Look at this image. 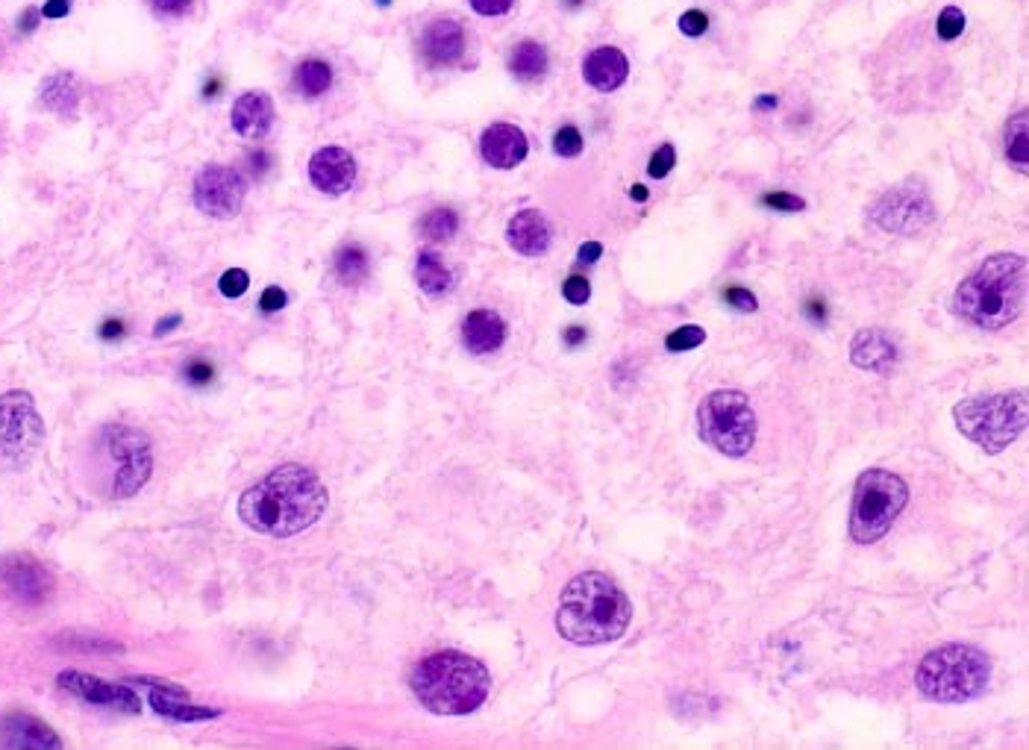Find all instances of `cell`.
Here are the masks:
<instances>
[{"label": "cell", "mask_w": 1029, "mask_h": 750, "mask_svg": "<svg viewBox=\"0 0 1029 750\" xmlns=\"http://www.w3.org/2000/svg\"><path fill=\"white\" fill-rule=\"evenodd\" d=\"M150 7L165 12V16H182L191 7V0H150Z\"/></svg>", "instance_id": "cell-44"}, {"label": "cell", "mask_w": 1029, "mask_h": 750, "mask_svg": "<svg viewBox=\"0 0 1029 750\" xmlns=\"http://www.w3.org/2000/svg\"><path fill=\"white\" fill-rule=\"evenodd\" d=\"M109 456L116 462V497H132L150 477V445L148 438L127 427H109L107 433Z\"/></svg>", "instance_id": "cell-11"}, {"label": "cell", "mask_w": 1029, "mask_h": 750, "mask_svg": "<svg viewBox=\"0 0 1029 750\" xmlns=\"http://www.w3.org/2000/svg\"><path fill=\"white\" fill-rule=\"evenodd\" d=\"M583 132L576 130V127H560L556 136H553V150H556V157H580L583 154Z\"/></svg>", "instance_id": "cell-33"}, {"label": "cell", "mask_w": 1029, "mask_h": 750, "mask_svg": "<svg viewBox=\"0 0 1029 750\" xmlns=\"http://www.w3.org/2000/svg\"><path fill=\"white\" fill-rule=\"evenodd\" d=\"M0 744L7 748H62L59 736L44 721L24 712L0 718Z\"/></svg>", "instance_id": "cell-22"}, {"label": "cell", "mask_w": 1029, "mask_h": 750, "mask_svg": "<svg viewBox=\"0 0 1029 750\" xmlns=\"http://www.w3.org/2000/svg\"><path fill=\"white\" fill-rule=\"evenodd\" d=\"M420 50L429 66H456L465 53V30L453 18L433 21L420 36Z\"/></svg>", "instance_id": "cell-19"}, {"label": "cell", "mask_w": 1029, "mask_h": 750, "mask_svg": "<svg viewBox=\"0 0 1029 750\" xmlns=\"http://www.w3.org/2000/svg\"><path fill=\"white\" fill-rule=\"evenodd\" d=\"M68 9H71V3H68V0H48V3L41 7V16H44V18H66Z\"/></svg>", "instance_id": "cell-47"}, {"label": "cell", "mask_w": 1029, "mask_h": 750, "mask_svg": "<svg viewBox=\"0 0 1029 750\" xmlns=\"http://www.w3.org/2000/svg\"><path fill=\"white\" fill-rule=\"evenodd\" d=\"M697 433L712 451L741 460L756 445L759 421L744 392L718 388L697 406Z\"/></svg>", "instance_id": "cell-8"}, {"label": "cell", "mask_w": 1029, "mask_h": 750, "mask_svg": "<svg viewBox=\"0 0 1029 750\" xmlns=\"http://www.w3.org/2000/svg\"><path fill=\"white\" fill-rule=\"evenodd\" d=\"M492 677L486 665L462 651H436L412 671V692L436 716H471L486 703Z\"/></svg>", "instance_id": "cell-4"}, {"label": "cell", "mask_w": 1029, "mask_h": 750, "mask_svg": "<svg viewBox=\"0 0 1029 750\" xmlns=\"http://www.w3.org/2000/svg\"><path fill=\"white\" fill-rule=\"evenodd\" d=\"M762 207L780 209V213H800L807 204H803V198H798V195H789V191H771V195L762 198Z\"/></svg>", "instance_id": "cell-38"}, {"label": "cell", "mask_w": 1029, "mask_h": 750, "mask_svg": "<svg viewBox=\"0 0 1029 750\" xmlns=\"http://www.w3.org/2000/svg\"><path fill=\"white\" fill-rule=\"evenodd\" d=\"M562 295H565L568 304L583 306L588 304V297H592V286H588V280L580 277V274H571L568 280H565V286H562Z\"/></svg>", "instance_id": "cell-37"}, {"label": "cell", "mask_w": 1029, "mask_h": 750, "mask_svg": "<svg viewBox=\"0 0 1029 750\" xmlns=\"http://www.w3.org/2000/svg\"><path fill=\"white\" fill-rule=\"evenodd\" d=\"M247 162L254 166L256 177H263L265 168H268V154H263V150H250V154H247Z\"/></svg>", "instance_id": "cell-49"}, {"label": "cell", "mask_w": 1029, "mask_h": 750, "mask_svg": "<svg viewBox=\"0 0 1029 750\" xmlns=\"http://www.w3.org/2000/svg\"><path fill=\"white\" fill-rule=\"evenodd\" d=\"M232 130L239 132L241 139H263L274 127V100L268 91H245L230 112Z\"/></svg>", "instance_id": "cell-18"}, {"label": "cell", "mask_w": 1029, "mask_h": 750, "mask_svg": "<svg viewBox=\"0 0 1029 750\" xmlns=\"http://www.w3.org/2000/svg\"><path fill=\"white\" fill-rule=\"evenodd\" d=\"M286 304L288 297L280 286H268V289L263 292V297H259V309H263V313H280Z\"/></svg>", "instance_id": "cell-42"}, {"label": "cell", "mask_w": 1029, "mask_h": 750, "mask_svg": "<svg viewBox=\"0 0 1029 750\" xmlns=\"http://www.w3.org/2000/svg\"><path fill=\"white\" fill-rule=\"evenodd\" d=\"M1027 304V263L1018 254H995L968 274L956 289L953 306L964 322L982 330H1003Z\"/></svg>", "instance_id": "cell-3"}, {"label": "cell", "mask_w": 1029, "mask_h": 750, "mask_svg": "<svg viewBox=\"0 0 1029 750\" xmlns=\"http://www.w3.org/2000/svg\"><path fill=\"white\" fill-rule=\"evenodd\" d=\"M633 619L630 598L601 571H583L562 589L556 630L571 644H610L624 635Z\"/></svg>", "instance_id": "cell-2"}, {"label": "cell", "mask_w": 1029, "mask_h": 750, "mask_svg": "<svg viewBox=\"0 0 1029 750\" xmlns=\"http://www.w3.org/2000/svg\"><path fill=\"white\" fill-rule=\"evenodd\" d=\"M674 162H676V150H674V145H659V150L651 157V166H647V174H651L653 180H662V177H667V174H671V168H674Z\"/></svg>", "instance_id": "cell-35"}, {"label": "cell", "mask_w": 1029, "mask_h": 750, "mask_svg": "<svg viewBox=\"0 0 1029 750\" xmlns=\"http://www.w3.org/2000/svg\"><path fill=\"white\" fill-rule=\"evenodd\" d=\"M0 585L18 601L41 603L48 601V594L53 592V578L30 553H3L0 556Z\"/></svg>", "instance_id": "cell-13"}, {"label": "cell", "mask_w": 1029, "mask_h": 750, "mask_svg": "<svg viewBox=\"0 0 1029 750\" xmlns=\"http://www.w3.org/2000/svg\"><path fill=\"white\" fill-rule=\"evenodd\" d=\"M506 239H509L512 250H518L521 256H542L551 248L553 227L547 215L538 213V209H521L518 215H512Z\"/></svg>", "instance_id": "cell-17"}, {"label": "cell", "mask_w": 1029, "mask_h": 750, "mask_svg": "<svg viewBox=\"0 0 1029 750\" xmlns=\"http://www.w3.org/2000/svg\"><path fill=\"white\" fill-rule=\"evenodd\" d=\"M327 489L306 465H280L239 497V519L263 536L304 533L327 512Z\"/></svg>", "instance_id": "cell-1"}, {"label": "cell", "mask_w": 1029, "mask_h": 750, "mask_svg": "<svg viewBox=\"0 0 1029 750\" xmlns=\"http://www.w3.org/2000/svg\"><path fill=\"white\" fill-rule=\"evenodd\" d=\"M309 180L324 195H345L356 180V159L345 148H321L309 159Z\"/></svg>", "instance_id": "cell-15"}, {"label": "cell", "mask_w": 1029, "mask_h": 750, "mask_svg": "<svg viewBox=\"0 0 1029 750\" xmlns=\"http://www.w3.org/2000/svg\"><path fill=\"white\" fill-rule=\"evenodd\" d=\"M626 75H630V62H626L624 50L603 45L594 48L583 62V77L585 83L597 91H615L624 86Z\"/></svg>", "instance_id": "cell-21"}, {"label": "cell", "mask_w": 1029, "mask_h": 750, "mask_svg": "<svg viewBox=\"0 0 1029 750\" xmlns=\"http://www.w3.org/2000/svg\"><path fill=\"white\" fill-rule=\"evenodd\" d=\"M724 300L730 306H733V309H739V313H756V306H759V300L756 297H753V292H748V289H741V286H733V289H726L724 292Z\"/></svg>", "instance_id": "cell-39"}, {"label": "cell", "mask_w": 1029, "mask_h": 750, "mask_svg": "<svg viewBox=\"0 0 1029 750\" xmlns=\"http://www.w3.org/2000/svg\"><path fill=\"white\" fill-rule=\"evenodd\" d=\"M479 154L497 171H509V168L521 166L527 159L530 141L521 127L492 125L483 132V139H479Z\"/></svg>", "instance_id": "cell-16"}, {"label": "cell", "mask_w": 1029, "mask_h": 750, "mask_svg": "<svg viewBox=\"0 0 1029 750\" xmlns=\"http://www.w3.org/2000/svg\"><path fill=\"white\" fill-rule=\"evenodd\" d=\"M41 103L53 112H62V116H71L75 107L80 103V83H77V77L71 71H59V75H50L44 83H41L39 91Z\"/></svg>", "instance_id": "cell-25"}, {"label": "cell", "mask_w": 1029, "mask_h": 750, "mask_svg": "<svg viewBox=\"0 0 1029 750\" xmlns=\"http://www.w3.org/2000/svg\"><path fill=\"white\" fill-rule=\"evenodd\" d=\"M759 107H762V109L776 107V98H774V95H762V100H759Z\"/></svg>", "instance_id": "cell-54"}, {"label": "cell", "mask_w": 1029, "mask_h": 750, "mask_svg": "<svg viewBox=\"0 0 1029 750\" xmlns=\"http://www.w3.org/2000/svg\"><path fill=\"white\" fill-rule=\"evenodd\" d=\"M630 195H633V200H647V189H644V186H633Z\"/></svg>", "instance_id": "cell-53"}, {"label": "cell", "mask_w": 1029, "mask_h": 750, "mask_svg": "<svg viewBox=\"0 0 1029 750\" xmlns=\"http://www.w3.org/2000/svg\"><path fill=\"white\" fill-rule=\"evenodd\" d=\"M150 703H154L159 716L177 718V721H204V718L221 716V709H200L186 703V692L174 689V685H157L154 694H150Z\"/></svg>", "instance_id": "cell-24"}, {"label": "cell", "mask_w": 1029, "mask_h": 750, "mask_svg": "<svg viewBox=\"0 0 1029 750\" xmlns=\"http://www.w3.org/2000/svg\"><path fill=\"white\" fill-rule=\"evenodd\" d=\"M36 27H39V9H24V16L18 21V30L21 33H33Z\"/></svg>", "instance_id": "cell-48"}, {"label": "cell", "mask_w": 1029, "mask_h": 750, "mask_svg": "<svg viewBox=\"0 0 1029 750\" xmlns=\"http://www.w3.org/2000/svg\"><path fill=\"white\" fill-rule=\"evenodd\" d=\"M544 71H547V50H544V45L527 39V42H521L512 48L509 75L515 77V80L533 83V80L544 77Z\"/></svg>", "instance_id": "cell-26"}, {"label": "cell", "mask_w": 1029, "mask_h": 750, "mask_svg": "<svg viewBox=\"0 0 1029 750\" xmlns=\"http://www.w3.org/2000/svg\"><path fill=\"white\" fill-rule=\"evenodd\" d=\"M462 342H465V347H468L471 354H494V351H501L503 342H506V324H503L501 315L492 313V309H474V313L465 315V322H462Z\"/></svg>", "instance_id": "cell-23"}, {"label": "cell", "mask_w": 1029, "mask_h": 750, "mask_svg": "<svg viewBox=\"0 0 1029 750\" xmlns=\"http://www.w3.org/2000/svg\"><path fill=\"white\" fill-rule=\"evenodd\" d=\"M1003 150L1006 159L1012 162V168L1018 174L1029 171V112L1021 109L1018 116L1009 118V125H1006L1003 132Z\"/></svg>", "instance_id": "cell-28"}, {"label": "cell", "mask_w": 1029, "mask_h": 750, "mask_svg": "<svg viewBox=\"0 0 1029 750\" xmlns=\"http://www.w3.org/2000/svg\"><path fill=\"white\" fill-rule=\"evenodd\" d=\"M515 7V0H471V9L477 12V16H506L509 9Z\"/></svg>", "instance_id": "cell-41"}, {"label": "cell", "mask_w": 1029, "mask_h": 750, "mask_svg": "<svg viewBox=\"0 0 1029 750\" xmlns=\"http://www.w3.org/2000/svg\"><path fill=\"white\" fill-rule=\"evenodd\" d=\"M44 438V421L36 409L33 395L7 392L0 395V462L24 465L33 460Z\"/></svg>", "instance_id": "cell-9"}, {"label": "cell", "mask_w": 1029, "mask_h": 750, "mask_svg": "<svg viewBox=\"0 0 1029 750\" xmlns=\"http://www.w3.org/2000/svg\"><path fill=\"white\" fill-rule=\"evenodd\" d=\"M680 30H683L685 36H703L709 30V16L706 12H700V9H689V12H683V18H680Z\"/></svg>", "instance_id": "cell-40"}, {"label": "cell", "mask_w": 1029, "mask_h": 750, "mask_svg": "<svg viewBox=\"0 0 1029 750\" xmlns=\"http://www.w3.org/2000/svg\"><path fill=\"white\" fill-rule=\"evenodd\" d=\"M906 503H909V486L900 474L885 468L862 471L850 506V539L857 544L880 542L894 527Z\"/></svg>", "instance_id": "cell-7"}, {"label": "cell", "mask_w": 1029, "mask_h": 750, "mask_svg": "<svg viewBox=\"0 0 1029 750\" xmlns=\"http://www.w3.org/2000/svg\"><path fill=\"white\" fill-rule=\"evenodd\" d=\"M250 286V277L241 268H230L227 274H221V280H218V289H221L224 297H241Z\"/></svg>", "instance_id": "cell-36"}, {"label": "cell", "mask_w": 1029, "mask_h": 750, "mask_svg": "<svg viewBox=\"0 0 1029 750\" xmlns=\"http://www.w3.org/2000/svg\"><path fill=\"white\" fill-rule=\"evenodd\" d=\"M871 218L885 233L912 236V233H921L923 227L936 221V207L918 182H900V186L882 191L877 198V204L871 207Z\"/></svg>", "instance_id": "cell-10"}, {"label": "cell", "mask_w": 1029, "mask_h": 750, "mask_svg": "<svg viewBox=\"0 0 1029 750\" xmlns=\"http://www.w3.org/2000/svg\"><path fill=\"white\" fill-rule=\"evenodd\" d=\"M212 377H215V372H212V365H209V363H200V359H195V363L186 365V379H189V383H195V386H206V383H209Z\"/></svg>", "instance_id": "cell-43"}, {"label": "cell", "mask_w": 1029, "mask_h": 750, "mask_svg": "<svg viewBox=\"0 0 1029 750\" xmlns=\"http://www.w3.org/2000/svg\"><path fill=\"white\" fill-rule=\"evenodd\" d=\"M459 230V215L453 213L447 207H438L433 213L424 215V221H420V233L433 241H447L456 236Z\"/></svg>", "instance_id": "cell-31"}, {"label": "cell", "mask_w": 1029, "mask_h": 750, "mask_svg": "<svg viewBox=\"0 0 1029 750\" xmlns=\"http://www.w3.org/2000/svg\"><path fill=\"white\" fill-rule=\"evenodd\" d=\"M964 24H968V21H964L962 9H959V7H944V9H941L939 36L944 39V42H953V39H959V36L964 33Z\"/></svg>", "instance_id": "cell-34"}, {"label": "cell", "mask_w": 1029, "mask_h": 750, "mask_svg": "<svg viewBox=\"0 0 1029 750\" xmlns=\"http://www.w3.org/2000/svg\"><path fill=\"white\" fill-rule=\"evenodd\" d=\"M601 256H603L601 241H585L583 248H580V254H576V259H580L583 265H592V263H597Z\"/></svg>", "instance_id": "cell-45"}, {"label": "cell", "mask_w": 1029, "mask_h": 750, "mask_svg": "<svg viewBox=\"0 0 1029 750\" xmlns=\"http://www.w3.org/2000/svg\"><path fill=\"white\" fill-rule=\"evenodd\" d=\"M703 342H706V330L697 327V324H685V327H680V330H674L667 336L665 347L671 354H680V351H694V347H700Z\"/></svg>", "instance_id": "cell-32"}, {"label": "cell", "mask_w": 1029, "mask_h": 750, "mask_svg": "<svg viewBox=\"0 0 1029 750\" xmlns=\"http://www.w3.org/2000/svg\"><path fill=\"white\" fill-rule=\"evenodd\" d=\"M565 342H568V345H580V342H585L583 327H568V333H565Z\"/></svg>", "instance_id": "cell-51"}, {"label": "cell", "mask_w": 1029, "mask_h": 750, "mask_svg": "<svg viewBox=\"0 0 1029 750\" xmlns=\"http://www.w3.org/2000/svg\"><path fill=\"white\" fill-rule=\"evenodd\" d=\"M57 683L71 692L75 698L86 703H95V707H109V709H123V712H139L141 701L132 694V689L127 685H116L107 683V680H100V677L82 674V671H62L57 677Z\"/></svg>", "instance_id": "cell-14"}, {"label": "cell", "mask_w": 1029, "mask_h": 750, "mask_svg": "<svg viewBox=\"0 0 1029 750\" xmlns=\"http://www.w3.org/2000/svg\"><path fill=\"white\" fill-rule=\"evenodd\" d=\"M333 268H336V277L345 286H359V283L368 277V254H365L363 245H342L333 256Z\"/></svg>", "instance_id": "cell-29"}, {"label": "cell", "mask_w": 1029, "mask_h": 750, "mask_svg": "<svg viewBox=\"0 0 1029 750\" xmlns=\"http://www.w3.org/2000/svg\"><path fill=\"white\" fill-rule=\"evenodd\" d=\"M221 89V80H218V77H212V80H209V83H206V89H204V98H215V91Z\"/></svg>", "instance_id": "cell-52"}, {"label": "cell", "mask_w": 1029, "mask_h": 750, "mask_svg": "<svg viewBox=\"0 0 1029 750\" xmlns=\"http://www.w3.org/2000/svg\"><path fill=\"white\" fill-rule=\"evenodd\" d=\"M333 86V68L324 59H304L295 71V89L304 98H321Z\"/></svg>", "instance_id": "cell-30"}, {"label": "cell", "mask_w": 1029, "mask_h": 750, "mask_svg": "<svg viewBox=\"0 0 1029 750\" xmlns=\"http://www.w3.org/2000/svg\"><path fill=\"white\" fill-rule=\"evenodd\" d=\"M956 427L973 445L988 454H1003L1027 430V392H1000V395L968 397L953 409Z\"/></svg>", "instance_id": "cell-6"}, {"label": "cell", "mask_w": 1029, "mask_h": 750, "mask_svg": "<svg viewBox=\"0 0 1029 750\" xmlns=\"http://www.w3.org/2000/svg\"><path fill=\"white\" fill-rule=\"evenodd\" d=\"M182 318L180 315H171V318H165V322H159L157 324V336H165V333L171 330V327H177V324H180Z\"/></svg>", "instance_id": "cell-50"}, {"label": "cell", "mask_w": 1029, "mask_h": 750, "mask_svg": "<svg viewBox=\"0 0 1029 750\" xmlns=\"http://www.w3.org/2000/svg\"><path fill=\"white\" fill-rule=\"evenodd\" d=\"M123 330H127V327H123V322H118V318H109V322L100 324V338H107V342H116V338L123 336Z\"/></svg>", "instance_id": "cell-46"}, {"label": "cell", "mask_w": 1029, "mask_h": 750, "mask_svg": "<svg viewBox=\"0 0 1029 750\" xmlns=\"http://www.w3.org/2000/svg\"><path fill=\"white\" fill-rule=\"evenodd\" d=\"M991 683V660L973 644H941L921 660L914 685L927 701L964 703L980 698Z\"/></svg>", "instance_id": "cell-5"}, {"label": "cell", "mask_w": 1029, "mask_h": 750, "mask_svg": "<svg viewBox=\"0 0 1029 750\" xmlns=\"http://www.w3.org/2000/svg\"><path fill=\"white\" fill-rule=\"evenodd\" d=\"M415 280H418L424 295L438 297L445 295V292H451L453 274L442 256L433 254V250H424V254H418V263H415Z\"/></svg>", "instance_id": "cell-27"}, {"label": "cell", "mask_w": 1029, "mask_h": 750, "mask_svg": "<svg viewBox=\"0 0 1029 750\" xmlns=\"http://www.w3.org/2000/svg\"><path fill=\"white\" fill-rule=\"evenodd\" d=\"M898 342L885 330H859L850 342V363L864 372H889L898 363Z\"/></svg>", "instance_id": "cell-20"}, {"label": "cell", "mask_w": 1029, "mask_h": 750, "mask_svg": "<svg viewBox=\"0 0 1029 750\" xmlns=\"http://www.w3.org/2000/svg\"><path fill=\"white\" fill-rule=\"evenodd\" d=\"M245 180L236 168L206 166L195 177V207L209 218H236L245 204Z\"/></svg>", "instance_id": "cell-12"}]
</instances>
